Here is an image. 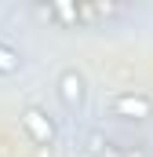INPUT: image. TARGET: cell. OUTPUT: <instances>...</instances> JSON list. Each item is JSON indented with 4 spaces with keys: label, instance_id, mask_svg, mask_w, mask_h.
<instances>
[{
    "label": "cell",
    "instance_id": "cell-4",
    "mask_svg": "<svg viewBox=\"0 0 153 157\" xmlns=\"http://www.w3.org/2000/svg\"><path fill=\"white\" fill-rule=\"evenodd\" d=\"M55 95H58V102H62L69 113H76V110L84 106V99H88V80H84V73H76L73 66L62 70V73L55 77Z\"/></svg>",
    "mask_w": 153,
    "mask_h": 157
},
{
    "label": "cell",
    "instance_id": "cell-1",
    "mask_svg": "<svg viewBox=\"0 0 153 157\" xmlns=\"http://www.w3.org/2000/svg\"><path fill=\"white\" fill-rule=\"evenodd\" d=\"M18 124H22L26 139H29L33 146H40V150H51V146H55V139H58V124H55V117H51L44 106H37V102L22 106Z\"/></svg>",
    "mask_w": 153,
    "mask_h": 157
},
{
    "label": "cell",
    "instance_id": "cell-5",
    "mask_svg": "<svg viewBox=\"0 0 153 157\" xmlns=\"http://www.w3.org/2000/svg\"><path fill=\"white\" fill-rule=\"evenodd\" d=\"M18 70H22V51H18L15 44L0 40V77H11V73H18Z\"/></svg>",
    "mask_w": 153,
    "mask_h": 157
},
{
    "label": "cell",
    "instance_id": "cell-2",
    "mask_svg": "<svg viewBox=\"0 0 153 157\" xmlns=\"http://www.w3.org/2000/svg\"><path fill=\"white\" fill-rule=\"evenodd\" d=\"M106 110H110V117H117V121H135V124H142V121H150V117H153V99L146 95V91L128 88V91H117V95H110Z\"/></svg>",
    "mask_w": 153,
    "mask_h": 157
},
{
    "label": "cell",
    "instance_id": "cell-3",
    "mask_svg": "<svg viewBox=\"0 0 153 157\" xmlns=\"http://www.w3.org/2000/svg\"><path fill=\"white\" fill-rule=\"evenodd\" d=\"M84 154L88 157H150V150L142 143H124V139H113V135L95 128L84 135Z\"/></svg>",
    "mask_w": 153,
    "mask_h": 157
}]
</instances>
